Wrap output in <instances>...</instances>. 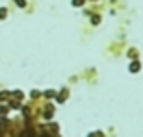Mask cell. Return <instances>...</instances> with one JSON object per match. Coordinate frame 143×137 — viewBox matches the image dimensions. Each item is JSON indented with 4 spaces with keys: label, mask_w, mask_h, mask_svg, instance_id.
<instances>
[{
    "label": "cell",
    "mask_w": 143,
    "mask_h": 137,
    "mask_svg": "<svg viewBox=\"0 0 143 137\" xmlns=\"http://www.w3.org/2000/svg\"><path fill=\"white\" fill-rule=\"evenodd\" d=\"M138 69H139V63H136V61H134V63H132V71L136 72V71H138Z\"/></svg>",
    "instance_id": "cell-1"
}]
</instances>
